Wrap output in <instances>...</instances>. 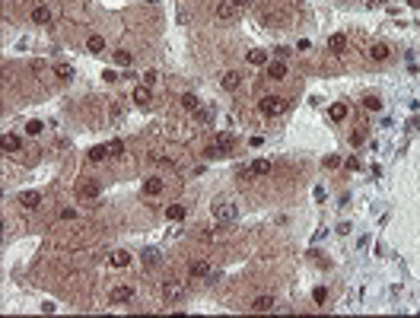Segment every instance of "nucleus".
I'll list each match as a JSON object with an SVG mask.
<instances>
[{
    "instance_id": "nucleus-40",
    "label": "nucleus",
    "mask_w": 420,
    "mask_h": 318,
    "mask_svg": "<svg viewBox=\"0 0 420 318\" xmlns=\"http://www.w3.org/2000/svg\"><path fill=\"white\" fill-rule=\"evenodd\" d=\"M233 3H236V6H239V10H242V6H248V0H233Z\"/></svg>"
},
{
    "instance_id": "nucleus-39",
    "label": "nucleus",
    "mask_w": 420,
    "mask_h": 318,
    "mask_svg": "<svg viewBox=\"0 0 420 318\" xmlns=\"http://www.w3.org/2000/svg\"><path fill=\"white\" fill-rule=\"evenodd\" d=\"M382 3H389V0H369V6H382Z\"/></svg>"
},
{
    "instance_id": "nucleus-32",
    "label": "nucleus",
    "mask_w": 420,
    "mask_h": 318,
    "mask_svg": "<svg viewBox=\"0 0 420 318\" xmlns=\"http://www.w3.org/2000/svg\"><path fill=\"white\" fill-rule=\"evenodd\" d=\"M312 299L318 302V306H322V302L328 299V289H325V287H315V289H312Z\"/></svg>"
},
{
    "instance_id": "nucleus-20",
    "label": "nucleus",
    "mask_w": 420,
    "mask_h": 318,
    "mask_svg": "<svg viewBox=\"0 0 420 318\" xmlns=\"http://www.w3.org/2000/svg\"><path fill=\"white\" fill-rule=\"evenodd\" d=\"M328 115H331V121H344L347 118V102H334L328 108Z\"/></svg>"
},
{
    "instance_id": "nucleus-25",
    "label": "nucleus",
    "mask_w": 420,
    "mask_h": 318,
    "mask_svg": "<svg viewBox=\"0 0 420 318\" xmlns=\"http://www.w3.org/2000/svg\"><path fill=\"white\" fill-rule=\"evenodd\" d=\"M86 48H90L92 54H99V51L105 48V38L102 35H90V38H86Z\"/></svg>"
},
{
    "instance_id": "nucleus-3",
    "label": "nucleus",
    "mask_w": 420,
    "mask_h": 318,
    "mask_svg": "<svg viewBox=\"0 0 420 318\" xmlns=\"http://www.w3.org/2000/svg\"><path fill=\"white\" fill-rule=\"evenodd\" d=\"M210 213H213L216 223H236L239 220V207H236L233 201H216V204L210 207Z\"/></svg>"
},
{
    "instance_id": "nucleus-41",
    "label": "nucleus",
    "mask_w": 420,
    "mask_h": 318,
    "mask_svg": "<svg viewBox=\"0 0 420 318\" xmlns=\"http://www.w3.org/2000/svg\"><path fill=\"white\" fill-rule=\"evenodd\" d=\"M408 3H411V6H420V0H408Z\"/></svg>"
},
{
    "instance_id": "nucleus-29",
    "label": "nucleus",
    "mask_w": 420,
    "mask_h": 318,
    "mask_svg": "<svg viewBox=\"0 0 420 318\" xmlns=\"http://www.w3.org/2000/svg\"><path fill=\"white\" fill-rule=\"evenodd\" d=\"M115 64H118V67H131L134 64L131 51H115Z\"/></svg>"
},
{
    "instance_id": "nucleus-34",
    "label": "nucleus",
    "mask_w": 420,
    "mask_h": 318,
    "mask_svg": "<svg viewBox=\"0 0 420 318\" xmlns=\"http://www.w3.org/2000/svg\"><path fill=\"white\" fill-rule=\"evenodd\" d=\"M261 19H264V26H277V23H280L283 16H280V13H264Z\"/></svg>"
},
{
    "instance_id": "nucleus-33",
    "label": "nucleus",
    "mask_w": 420,
    "mask_h": 318,
    "mask_svg": "<svg viewBox=\"0 0 420 318\" xmlns=\"http://www.w3.org/2000/svg\"><path fill=\"white\" fill-rule=\"evenodd\" d=\"M108 153H112V156H121V153H124V144H121V140H112V144H108Z\"/></svg>"
},
{
    "instance_id": "nucleus-30",
    "label": "nucleus",
    "mask_w": 420,
    "mask_h": 318,
    "mask_svg": "<svg viewBox=\"0 0 420 318\" xmlns=\"http://www.w3.org/2000/svg\"><path fill=\"white\" fill-rule=\"evenodd\" d=\"M194 115H198V121H201V124H210V121H213V108H207V105H201Z\"/></svg>"
},
{
    "instance_id": "nucleus-6",
    "label": "nucleus",
    "mask_w": 420,
    "mask_h": 318,
    "mask_svg": "<svg viewBox=\"0 0 420 318\" xmlns=\"http://www.w3.org/2000/svg\"><path fill=\"white\" fill-rule=\"evenodd\" d=\"M270 172V162L268 159H255L248 169H242V178H261V175Z\"/></svg>"
},
{
    "instance_id": "nucleus-9",
    "label": "nucleus",
    "mask_w": 420,
    "mask_h": 318,
    "mask_svg": "<svg viewBox=\"0 0 420 318\" xmlns=\"http://www.w3.org/2000/svg\"><path fill=\"white\" fill-rule=\"evenodd\" d=\"M16 204H23L26 210H35V207L42 204V194L38 191H23V194H16Z\"/></svg>"
},
{
    "instance_id": "nucleus-28",
    "label": "nucleus",
    "mask_w": 420,
    "mask_h": 318,
    "mask_svg": "<svg viewBox=\"0 0 420 318\" xmlns=\"http://www.w3.org/2000/svg\"><path fill=\"white\" fill-rule=\"evenodd\" d=\"M54 77L58 80H73V67L70 64H58L54 67Z\"/></svg>"
},
{
    "instance_id": "nucleus-31",
    "label": "nucleus",
    "mask_w": 420,
    "mask_h": 318,
    "mask_svg": "<svg viewBox=\"0 0 420 318\" xmlns=\"http://www.w3.org/2000/svg\"><path fill=\"white\" fill-rule=\"evenodd\" d=\"M363 105H366L369 112H382V102H379L376 96H366V99H363Z\"/></svg>"
},
{
    "instance_id": "nucleus-5",
    "label": "nucleus",
    "mask_w": 420,
    "mask_h": 318,
    "mask_svg": "<svg viewBox=\"0 0 420 318\" xmlns=\"http://www.w3.org/2000/svg\"><path fill=\"white\" fill-rule=\"evenodd\" d=\"M236 16H239V6H236L233 0H220V3H216V19H220V23H233Z\"/></svg>"
},
{
    "instance_id": "nucleus-22",
    "label": "nucleus",
    "mask_w": 420,
    "mask_h": 318,
    "mask_svg": "<svg viewBox=\"0 0 420 318\" xmlns=\"http://www.w3.org/2000/svg\"><path fill=\"white\" fill-rule=\"evenodd\" d=\"M248 64H252V67H264V64H268V51H258V48L248 51Z\"/></svg>"
},
{
    "instance_id": "nucleus-36",
    "label": "nucleus",
    "mask_w": 420,
    "mask_h": 318,
    "mask_svg": "<svg viewBox=\"0 0 420 318\" xmlns=\"http://www.w3.org/2000/svg\"><path fill=\"white\" fill-rule=\"evenodd\" d=\"M350 140H354V146H360L363 140H366V131H354V137H350Z\"/></svg>"
},
{
    "instance_id": "nucleus-14",
    "label": "nucleus",
    "mask_w": 420,
    "mask_h": 318,
    "mask_svg": "<svg viewBox=\"0 0 420 318\" xmlns=\"http://www.w3.org/2000/svg\"><path fill=\"white\" fill-rule=\"evenodd\" d=\"M268 77L270 80H283L287 77V64H283V60H268Z\"/></svg>"
},
{
    "instance_id": "nucleus-17",
    "label": "nucleus",
    "mask_w": 420,
    "mask_h": 318,
    "mask_svg": "<svg viewBox=\"0 0 420 318\" xmlns=\"http://www.w3.org/2000/svg\"><path fill=\"white\" fill-rule=\"evenodd\" d=\"M389 54H391V48H389L385 42H376V45L369 48V58H372V60H385Z\"/></svg>"
},
{
    "instance_id": "nucleus-27",
    "label": "nucleus",
    "mask_w": 420,
    "mask_h": 318,
    "mask_svg": "<svg viewBox=\"0 0 420 318\" xmlns=\"http://www.w3.org/2000/svg\"><path fill=\"white\" fill-rule=\"evenodd\" d=\"M207 274H210L207 261H191V277H207Z\"/></svg>"
},
{
    "instance_id": "nucleus-16",
    "label": "nucleus",
    "mask_w": 420,
    "mask_h": 318,
    "mask_svg": "<svg viewBox=\"0 0 420 318\" xmlns=\"http://www.w3.org/2000/svg\"><path fill=\"white\" fill-rule=\"evenodd\" d=\"M252 312H274V296H258L252 302Z\"/></svg>"
},
{
    "instance_id": "nucleus-38",
    "label": "nucleus",
    "mask_w": 420,
    "mask_h": 318,
    "mask_svg": "<svg viewBox=\"0 0 420 318\" xmlns=\"http://www.w3.org/2000/svg\"><path fill=\"white\" fill-rule=\"evenodd\" d=\"M153 80H156V70H147V73H144V83H147V86H150V83H153Z\"/></svg>"
},
{
    "instance_id": "nucleus-4",
    "label": "nucleus",
    "mask_w": 420,
    "mask_h": 318,
    "mask_svg": "<svg viewBox=\"0 0 420 318\" xmlns=\"http://www.w3.org/2000/svg\"><path fill=\"white\" fill-rule=\"evenodd\" d=\"M185 296H188V283L185 280H175V277H172V280L162 283V299H166V302H181Z\"/></svg>"
},
{
    "instance_id": "nucleus-15",
    "label": "nucleus",
    "mask_w": 420,
    "mask_h": 318,
    "mask_svg": "<svg viewBox=\"0 0 420 318\" xmlns=\"http://www.w3.org/2000/svg\"><path fill=\"white\" fill-rule=\"evenodd\" d=\"M328 48L334 54H344V48H347V35H344V32H334V35L328 38Z\"/></svg>"
},
{
    "instance_id": "nucleus-13",
    "label": "nucleus",
    "mask_w": 420,
    "mask_h": 318,
    "mask_svg": "<svg viewBox=\"0 0 420 318\" xmlns=\"http://www.w3.org/2000/svg\"><path fill=\"white\" fill-rule=\"evenodd\" d=\"M162 188H166V181H162V178H147V181H144V194H147V198H156V194H162Z\"/></svg>"
},
{
    "instance_id": "nucleus-24",
    "label": "nucleus",
    "mask_w": 420,
    "mask_h": 318,
    "mask_svg": "<svg viewBox=\"0 0 420 318\" xmlns=\"http://www.w3.org/2000/svg\"><path fill=\"white\" fill-rule=\"evenodd\" d=\"M86 156H90V162H102L105 156H112V153H108V144H105V146H92Z\"/></svg>"
},
{
    "instance_id": "nucleus-1",
    "label": "nucleus",
    "mask_w": 420,
    "mask_h": 318,
    "mask_svg": "<svg viewBox=\"0 0 420 318\" xmlns=\"http://www.w3.org/2000/svg\"><path fill=\"white\" fill-rule=\"evenodd\" d=\"M233 146H236V137H233V134H220V137H216L213 144L204 150V156H207V159H223V156H229V150H233Z\"/></svg>"
},
{
    "instance_id": "nucleus-12",
    "label": "nucleus",
    "mask_w": 420,
    "mask_h": 318,
    "mask_svg": "<svg viewBox=\"0 0 420 318\" xmlns=\"http://www.w3.org/2000/svg\"><path fill=\"white\" fill-rule=\"evenodd\" d=\"M131 299H134V289H131V287H124V283L112 289V302H115V306H118V302H131Z\"/></svg>"
},
{
    "instance_id": "nucleus-35",
    "label": "nucleus",
    "mask_w": 420,
    "mask_h": 318,
    "mask_svg": "<svg viewBox=\"0 0 420 318\" xmlns=\"http://www.w3.org/2000/svg\"><path fill=\"white\" fill-rule=\"evenodd\" d=\"M26 134H32V137L42 134V121H29V124H26Z\"/></svg>"
},
{
    "instance_id": "nucleus-26",
    "label": "nucleus",
    "mask_w": 420,
    "mask_h": 318,
    "mask_svg": "<svg viewBox=\"0 0 420 318\" xmlns=\"http://www.w3.org/2000/svg\"><path fill=\"white\" fill-rule=\"evenodd\" d=\"M159 261H162V258H159L156 248H147V252H144V264H147V267H159Z\"/></svg>"
},
{
    "instance_id": "nucleus-2",
    "label": "nucleus",
    "mask_w": 420,
    "mask_h": 318,
    "mask_svg": "<svg viewBox=\"0 0 420 318\" xmlns=\"http://www.w3.org/2000/svg\"><path fill=\"white\" fill-rule=\"evenodd\" d=\"M258 108H261V115L264 118H277V115H283L290 108V102L283 96H264L261 102H258Z\"/></svg>"
},
{
    "instance_id": "nucleus-21",
    "label": "nucleus",
    "mask_w": 420,
    "mask_h": 318,
    "mask_svg": "<svg viewBox=\"0 0 420 318\" xmlns=\"http://www.w3.org/2000/svg\"><path fill=\"white\" fill-rule=\"evenodd\" d=\"M19 146H23V140H19L16 134H3V150L6 153H16Z\"/></svg>"
},
{
    "instance_id": "nucleus-19",
    "label": "nucleus",
    "mask_w": 420,
    "mask_h": 318,
    "mask_svg": "<svg viewBox=\"0 0 420 318\" xmlns=\"http://www.w3.org/2000/svg\"><path fill=\"white\" fill-rule=\"evenodd\" d=\"M181 108H185V112H198V108H201V99L194 96V92H185V96H181Z\"/></svg>"
},
{
    "instance_id": "nucleus-11",
    "label": "nucleus",
    "mask_w": 420,
    "mask_h": 318,
    "mask_svg": "<svg viewBox=\"0 0 420 318\" xmlns=\"http://www.w3.org/2000/svg\"><path fill=\"white\" fill-rule=\"evenodd\" d=\"M77 194L83 201H92V198H99V181H83V185L77 188Z\"/></svg>"
},
{
    "instance_id": "nucleus-23",
    "label": "nucleus",
    "mask_w": 420,
    "mask_h": 318,
    "mask_svg": "<svg viewBox=\"0 0 420 318\" xmlns=\"http://www.w3.org/2000/svg\"><path fill=\"white\" fill-rule=\"evenodd\" d=\"M166 216H169L172 223L185 220V207H181V204H169V207H166Z\"/></svg>"
},
{
    "instance_id": "nucleus-10",
    "label": "nucleus",
    "mask_w": 420,
    "mask_h": 318,
    "mask_svg": "<svg viewBox=\"0 0 420 318\" xmlns=\"http://www.w3.org/2000/svg\"><path fill=\"white\" fill-rule=\"evenodd\" d=\"M239 83H242V77H239L236 70H226V73L220 77V86H223V89H229V92H233V89H239Z\"/></svg>"
},
{
    "instance_id": "nucleus-37",
    "label": "nucleus",
    "mask_w": 420,
    "mask_h": 318,
    "mask_svg": "<svg viewBox=\"0 0 420 318\" xmlns=\"http://www.w3.org/2000/svg\"><path fill=\"white\" fill-rule=\"evenodd\" d=\"M325 166H328V169H337V166H341V156H328V159H325Z\"/></svg>"
},
{
    "instance_id": "nucleus-7",
    "label": "nucleus",
    "mask_w": 420,
    "mask_h": 318,
    "mask_svg": "<svg viewBox=\"0 0 420 318\" xmlns=\"http://www.w3.org/2000/svg\"><path fill=\"white\" fill-rule=\"evenodd\" d=\"M32 23H35V26H48L51 23L48 3H32Z\"/></svg>"
},
{
    "instance_id": "nucleus-18",
    "label": "nucleus",
    "mask_w": 420,
    "mask_h": 318,
    "mask_svg": "<svg viewBox=\"0 0 420 318\" xmlns=\"http://www.w3.org/2000/svg\"><path fill=\"white\" fill-rule=\"evenodd\" d=\"M108 264H112V267H127V264H131V255H127V252H112V255H108Z\"/></svg>"
},
{
    "instance_id": "nucleus-8",
    "label": "nucleus",
    "mask_w": 420,
    "mask_h": 318,
    "mask_svg": "<svg viewBox=\"0 0 420 318\" xmlns=\"http://www.w3.org/2000/svg\"><path fill=\"white\" fill-rule=\"evenodd\" d=\"M134 102H137L140 108H150V105H153V89H150L147 83H140L137 89H134Z\"/></svg>"
}]
</instances>
